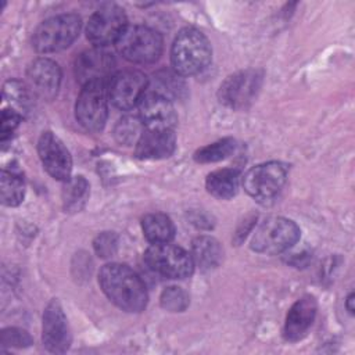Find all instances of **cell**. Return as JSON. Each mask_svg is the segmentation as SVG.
Segmentation results:
<instances>
[{
	"mask_svg": "<svg viewBox=\"0 0 355 355\" xmlns=\"http://www.w3.org/2000/svg\"><path fill=\"white\" fill-rule=\"evenodd\" d=\"M42 340L44 347L54 354H62L71 345L68 320L57 300L50 301L44 309Z\"/></svg>",
	"mask_w": 355,
	"mask_h": 355,
	"instance_id": "14",
	"label": "cell"
},
{
	"mask_svg": "<svg viewBox=\"0 0 355 355\" xmlns=\"http://www.w3.org/2000/svg\"><path fill=\"white\" fill-rule=\"evenodd\" d=\"M141 229L144 237L151 244L171 243L175 237V226L171 218L161 212L148 214L141 220Z\"/></svg>",
	"mask_w": 355,
	"mask_h": 355,
	"instance_id": "21",
	"label": "cell"
},
{
	"mask_svg": "<svg viewBox=\"0 0 355 355\" xmlns=\"http://www.w3.org/2000/svg\"><path fill=\"white\" fill-rule=\"evenodd\" d=\"M240 173L233 168H223L207 176L205 187L209 194L220 200H229L237 194Z\"/></svg>",
	"mask_w": 355,
	"mask_h": 355,
	"instance_id": "19",
	"label": "cell"
},
{
	"mask_svg": "<svg viewBox=\"0 0 355 355\" xmlns=\"http://www.w3.org/2000/svg\"><path fill=\"white\" fill-rule=\"evenodd\" d=\"M4 97L18 108L19 111L26 112L29 108V94L26 87L18 80H8L4 85ZM21 114V112H19Z\"/></svg>",
	"mask_w": 355,
	"mask_h": 355,
	"instance_id": "28",
	"label": "cell"
},
{
	"mask_svg": "<svg viewBox=\"0 0 355 355\" xmlns=\"http://www.w3.org/2000/svg\"><path fill=\"white\" fill-rule=\"evenodd\" d=\"M345 308H347V311L349 312V313H354V293H351L348 297H347V300H345Z\"/></svg>",
	"mask_w": 355,
	"mask_h": 355,
	"instance_id": "32",
	"label": "cell"
},
{
	"mask_svg": "<svg viewBox=\"0 0 355 355\" xmlns=\"http://www.w3.org/2000/svg\"><path fill=\"white\" fill-rule=\"evenodd\" d=\"M21 122V114L17 110H3L1 112V141H6L7 137L12 135L17 126Z\"/></svg>",
	"mask_w": 355,
	"mask_h": 355,
	"instance_id": "31",
	"label": "cell"
},
{
	"mask_svg": "<svg viewBox=\"0 0 355 355\" xmlns=\"http://www.w3.org/2000/svg\"><path fill=\"white\" fill-rule=\"evenodd\" d=\"M144 261L151 270L169 279L189 277L194 269L191 255L171 243L151 244L144 252Z\"/></svg>",
	"mask_w": 355,
	"mask_h": 355,
	"instance_id": "6",
	"label": "cell"
},
{
	"mask_svg": "<svg viewBox=\"0 0 355 355\" xmlns=\"http://www.w3.org/2000/svg\"><path fill=\"white\" fill-rule=\"evenodd\" d=\"M26 78L35 94L44 100L55 97L61 83V69L50 58H36L26 69Z\"/></svg>",
	"mask_w": 355,
	"mask_h": 355,
	"instance_id": "16",
	"label": "cell"
},
{
	"mask_svg": "<svg viewBox=\"0 0 355 355\" xmlns=\"http://www.w3.org/2000/svg\"><path fill=\"white\" fill-rule=\"evenodd\" d=\"M139 118L150 130H173L178 122L172 101L155 93H148L141 98Z\"/></svg>",
	"mask_w": 355,
	"mask_h": 355,
	"instance_id": "15",
	"label": "cell"
},
{
	"mask_svg": "<svg viewBox=\"0 0 355 355\" xmlns=\"http://www.w3.org/2000/svg\"><path fill=\"white\" fill-rule=\"evenodd\" d=\"M98 283L103 293L126 312H141L147 305V290L140 276L128 265L111 262L101 268Z\"/></svg>",
	"mask_w": 355,
	"mask_h": 355,
	"instance_id": "1",
	"label": "cell"
},
{
	"mask_svg": "<svg viewBox=\"0 0 355 355\" xmlns=\"http://www.w3.org/2000/svg\"><path fill=\"white\" fill-rule=\"evenodd\" d=\"M0 343L4 347L22 348V347H29L33 341L26 330H22L18 327H8L1 331Z\"/></svg>",
	"mask_w": 355,
	"mask_h": 355,
	"instance_id": "29",
	"label": "cell"
},
{
	"mask_svg": "<svg viewBox=\"0 0 355 355\" xmlns=\"http://www.w3.org/2000/svg\"><path fill=\"white\" fill-rule=\"evenodd\" d=\"M318 312V302L312 295H302L288 309L284 323V337L287 341L304 338L311 329Z\"/></svg>",
	"mask_w": 355,
	"mask_h": 355,
	"instance_id": "17",
	"label": "cell"
},
{
	"mask_svg": "<svg viewBox=\"0 0 355 355\" xmlns=\"http://www.w3.org/2000/svg\"><path fill=\"white\" fill-rule=\"evenodd\" d=\"M108 115V89L105 83L82 86L75 104V116L87 130L98 132L104 128Z\"/></svg>",
	"mask_w": 355,
	"mask_h": 355,
	"instance_id": "8",
	"label": "cell"
},
{
	"mask_svg": "<svg viewBox=\"0 0 355 355\" xmlns=\"http://www.w3.org/2000/svg\"><path fill=\"white\" fill-rule=\"evenodd\" d=\"M37 153L44 169L51 178L62 182H67L71 178V154L53 132H43L40 135L37 141Z\"/></svg>",
	"mask_w": 355,
	"mask_h": 355,
	"instance_id": "12",
	"label": "cell"
},
{
	"mask_svg": "<svg viewBox=\"0 0 355 355\" xmlns=\"http://www.w3.org/2000/svg\"><path fill=\"white\" fill-rule=\"evenodd\" d=\"M262 75L258 71H241L229 76L219 89V98L232 108L245 107L255 97Z\"/></svg>",
	"mask_w": 355,
	"mask_h": 355,
	"instance_id": "13",
	"label": "cell"
},
{
	"mask_svg": "<svg viewBox=\"0 0 355 355\" xmlns=\"http://www.w3.org/2000/svg\"><path fill=\"white\" fill-rule=\"evenodd\" d=\"M93 247L98 257H112L118 248V236L114 232H103L96 237Z\"/></svg>",
	"mask_w": 355,
	"mask_h": 355,
	"instance_id": "30",
	"label": "cell"
},
{
	"mask_svg": "<svg viewBox=\"0 0 355 355\" xmlns=\"http://www.w3.org/2000/svg\"><path fill=\"white\" fill-rule=\"evenodd\" d=\"M222 247L216 239L211 236H198L191 244V258L204 270L216 268L222 261Z\"/></svg>",
	"mask_w": 355,
	"mask_h": 355,
	"instance_id": "20",
	"label": "cell"
},
{
	"mask_svg": "<svg viewBox=\"0 0 355 355\" xmlns=\"http://www.w3.org/2000/svg\"><path fill=\"white\" fill-rule=\"evenodd\" d=\"M115 68V60L111 53L103 47H94L80 53L73 65V72L76 80L85 86L89 83H105V80L112 78Z\"/></svg>",
	"mask_w": 355,
	"mask_h": 355,
	"instance_id": "11",
	"label": "cell"
},
{
	"mask_svg": "<svg viewBox=\"0 0 355 355\" xmlns=\"http://www.w3.org/2000/svg\"><path fill=\"white\" fill-rule=\"evenodd\" d=\"M128 19L123 8L116 4L107 3L96 10L86 25V37L94 47H105L116 43L125 28Z\"/></svg>",
	"mask_w": 355,
	"mask_h": 355,
	"instance_id": "7",
	"label": "cell"
},
{
	"mask_svg": "<svg viewBox=\"0 0 355 355\" xmlns=\"http://www.w3.org/2000/svg\"><path fill=\"white\" fill-rule=\"evenodd\" d=\"M176 136L173 130L146 129L136 143L135 154L140 159H162L173 154Z\"/></svg>",
	"mask_w": 355,
	"mask_h": 355,
	"instance_id": "18",
	"label": "cell"
},
{
	"mask_svg": "<svg viewBox=\"0 0 355 355\" xmlns=\"http://www.w3.org/2000/svg\"><path fill=\"white\" fill-rule=\"evenodd\" d=\"M147 76L136 69H125L112 75L108 83V98L119 110L128 111L139 105L146 96Z\"/></svg>",
	"mask_w": 355,
	"mask_h": 355,
	"instance_id": "10",
	"label": "cell"
},
{
	"mask_svg": "<svg viewBox=\"0 0 355 355\" xmlns=\"http://www.w3.org/2000/svg\"><path fill=\"white\" fill-rule=\"evenodd\" d=\"M144 125L139 116H123L114 129V136L121 144H136L140 139Z\"/></svg>",
	"mask_w": 355,
	"mask_h": 355,
	"instance_id": "26",
	"label": "cell"
},
{
	"mask_svg": "<svg viewBox=\"0 0 355 355\" xmlns=\"http://www.w3.org/2000/svg\"><path fill=\"white\" fill-rule=\"evenodd\" d=\"M212 49L208 37L196 28H184L171 47L172 68L180 76L197 75L211 62Z\"/></svg>",
	"mask_w": 355,
	"mask_h": 355,
	"instance_id": "2",
	"label": "cell"
},
{
	"mask_svg": "<svg viewBox=\"0 0 355 355\" xmlns=\"http://www.w3.org/2000/svg\"><path fill=\"white\" fill-rule=\"evenodd\" d=\"M300 239V227L283 216H269L255 229L251 248L255 252L276 255L291 248Z\"/></svg>",
	"mask_w": 355,
	"mask_h": 355,
	"instance_id": "5",
	"label": "cell"
},
{
	"mask_svg": "<svg viewBox=\"0 0 355 355\" xmlns=\"http://www.w3.org/2000/svg\"><path fill=\"white\" fill-rule=\"evenodd\" d=\"M115 44L119 54L135 64L155 62L164 47L162 36L144 25H128Z\"/></svg>",
	"mask_w": 355,
	"mask_h": 355,
	"instance_id": "4",
	"label": "cell"
},
{
	"mask_svg": "<svg viewBox=\"0 0 355 355\" xmlns=\"http://www.w3.org/2000/svg\"><path fill=\"white\" fill-rule=\"evenodd\" d=\"M186 90V85L179 73L175 71H158L154 75V92L168 100L180 98Z\"/></svg>",
	"mask_w": 355,
	"mask_h": 355,
	"instance_id": "23",
	"label": "cell"
},
{
	"mask_svg": "<svg viewBox=\"0 0 355 355\" xmlns=\"http://www.w3.org/2000/svg\"><path fill=\"white\" fill-rule=\"evenodd\" d=\"M236 150V140L232 137L220 139L205 147H201L194 153V159L200 164L218 162L230 157Z\"/></svg>",
	"mask_w": 355,
	"mask_h": 355,
	"instance_id": "25",
	"label": "cell"
},
{
	"mask_svg": "<svg viewBox=\"0 0 355 355\" xmlns=\"http://www.w3.org/2000/svg\"><path fill=\"white\" fill-rule=\"evenodd\" d=\"M80 17L76 14H60L43 21L33 32L32 46L37 53L47 54L69 47L79 36Z\"/></svg>",
	"mask_w": 355,
	"mask_h": 355,
	"instance_id": "3",
	"label": "cell"
},
{
	"mask_svg": "<svg viewBox=\"0 0 355 355\" xmlns=\"http://www.w3.org/2000/svg\"><path fill=\"white\" fill-rule=\"evenodd\" d=\"M25 196V183L22 178L14 172L1 171L0 178V198L7 207H17L22 202Z\"/></svg>",
	"mask_w": 355,
	"mask_h": 355,
	"instance_id": "24",
	"label": "cell"
},
{
	"mask_svg": "<svg viewBox=\"0 0 355 355\" xmlns=\"http://www.w3.org/2000/svg\"><path fill=\"white\" fill-rule=\"evenodd\" d=\"M287 169L282 162L270 161L251 168L243 178L244 190L257 200H269L283 187Z\"/></svg>",
	"mask_w": 355,
	"mask_h": 355,
	"instance_id": "9",
	"label": "cell"
},
{
	"mask_svg": "<svg viewBox=\"0 0 355 355\" xmlns=\"http://www.w3.org/2000/svg\"><path fill=\"white\" fill-rule=\"evenodd\" d=\"M161 305L164 309L169 312H182L189 305V295L187 293L176 286L168 287L161 294Z\"/></svg>",
	"mask_w": 355,
	"mask_h": 355,
	"instance_id": "27",
	"label": "cell"
},
{
	"mask_svg": "<svg viewBox=\"0 0 355 355\" xmlns=\"http://www.w3.org/2000/svg\"><path fill=\"white\" fill-rule=\"evenodd\" d=\"M89 197V183L83 176L69 178L62 189V204L65 212L80 211Z\"/></svg>",
	"mask_w": 355,
	"mask_h": 355,
	"instance_id": "22",
	"label": "cell"
}]
</instances>
